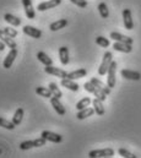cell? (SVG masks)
Returning a JSON list of instances; mask_svg holds the SVG:
<instances>
[{"label":"cell","instance_id":"cell-1","mask_svg":"<svg viewBox=\"0 0 141 158\" xmlns=\"http://www.w3.org/2000/svg\"><path fill=\"white\" fill-rule=\"evenodd\" d=\"M112 61H113V54H112L110 52H106L105 55H103L102 64H101V66L98 68V74H100L101 76H105L107 73H108V69H109Z\"/></svg>","mask_w":141,"mask_h":158},{"label":"cell","instance_id":"cell-2","mask_svg":"<svg viewBox=\"0 0 141 158\" xmlns=\"http://www.w3.org/2000/svg\"><path fill=\"white\" fill-rule=\"evenodd\" d=\"M83 88L87 91V92H90V93H92V94H95V97L96 98H98V99H101V101H106L107 98V94L106 93H103L101 89H98L91 81H88V82H85V85H83Z\"/></svg>","mask_w":141,"mask_h":158},{"label":"cell","instance_id":"cell-3","mask_svg":"<svg viewBox=\"0 0 141 158\" xmlns=\"http://www.w3.org/2000/svg\"><path fill=\"white\" fill-rule=\"evenodd\" d=\"M114 156V150L112 148H103V150H93L88 153V157L91 158H103V157H112Z\"/></svg>","mask_w":141,"mask_h":158},{"label":"cell","instance_id":"cell-4","mask_svg":"<svg viewBox=\"0 0 141 158\" xmlns=\"http://www.w3.org/2000/svg\"><path fill=\"white\" fill-rule=\"evenodd\" d=\"M115 71H117V63L115 61H112V64H110V66L108 69V73H107V75H108V77H107V85L110 88H113L115 86Z\"/></svg>","mask_w":141,"mask_h":158},{"label":"cell","instance_id":"cell-5","mask_svg":"<svg viewBox=\"0 0 141 158\" xmlns=\"http://www.w3.org/2000/svg\"><path fill=\"white\" fill-rule=\"evenodd\" d=\"M44 71L49 75H54L57 77H60V79H66L68 77V73L65 70H62V69H58V68H54L53 65H48L44 68Z\"/></svg>","mask_w":141,"mask_h":158},{"label":"cell","instance_id":"cell-6","mask_svg":"<svg viewBox=\"0 0 141 158\" xmlns=\"http://www.w3.org/2000/svg\"><path fill=\"white\" fill-rule=\"evenodd\" d=\"M41 136L44 137L47 141H50V142H54V143H60L63 141V136L62 135L52 132V131H47V130H44Z\"/></svg>","mask_w":141,"mask_h":158},{"label":"cell","instance_id":"cell-7","mask_svg":"<svg viewBox=\"0 0 141 158\" xmlns=\"http://www.w3.org/2000/svg\"><path fill=\"white\" fill-rule=\"evenodd\" d=\"M17 56V48H11V50L9 52V54L6 55V58L4 59V63H2V66L5 69H10L12 63L15 61V58Z\"/></svg>","mask_w":141,"mask_h":158},{"label":"cell","instance_id":"cell-8","mask_svg":"<svg viewBox=\"0 0 141 158\" xmlns=\"http://www.w3.org/2000/svg\"><path fill=\"white\" fill-rule=\"evenodd\" d=\"M123 21H124V26L126 30H133L134 28V22H133V17H131V11L129 9H124L123 10Z\"/></svg>","mask_w":141,"mask_h":158},{"label":"cell","instance_id":"cell-9","mask_svg":"<svg viewBox=\"0 0 141 158\" xmlns=\"http://www.w3.org/2000/svg\"><path fill=\"white\" fill-rule=\"evenodd\" d=\"M60 98H58V97H55V96H53L52 98H50V103H52V106H53V108H54V110L59 114V115H65V113H66V110H65V108H64V106L62 104V102L59 101Z\"/></svg>","mask_w":141,"mask_h":158},{"label":"cell","instance_id":"cell-10","mask_svg":"<svg viewBox=\"0 0 141 158\" xmlns=\"http://www.w3.org/2000/svg\"><path fill=\"white\" fill-rule=\"evenodd\" d=\"M22 31H24L25 35L31 36L32 38H36V40H39V38L42 37V31L38 30V28H36V27H33V26H27V25H26V26H24Z\"/></svg>","mask_w":141,"mask_h":158},{"label":"cell","instance_id":"cell-11","mask_svg":"<svg viewBox=\"0 0 141 158\" xmlns=\"http://www.w3.org/2000/svg\"><path fill=\"white\" fill-rule=\"evenodd\" d=\"M62 0H49V1H44V2H41L38 6H37V10L38 11H45V10H49V9H53L58 5H60Z\"/></svg>","mask_w":141,"mask_h":158},{"label":"cell","instance_id":"cell-12","mask_svg":"<svg viewBox=\"0 0 141 158\" xmlns=\"http://www.w3.org/2000/svg\"><path fill=\"white\" fill-rule=\"evenodd\" d=\"M22 5H24V9H25V14L27 16V19H35L36 12L35 9L32 6V1L31 0H22Z\"/></svg>","mask_w":141,"mask_h":158},{"label":"cell","instance_id":"cell-13","mask_svg":"<svg viewBox=\"0 0 141 158\" xmlns=\"http://www.w3.org/2000/svg\"><path fill=\"white\" fill-rule=\"evenodd\" d=\"M122 76L126 80H133V81H139L141 79L140 73L138 71H133V70H128V69H124L122 70Z\"/></svg>","mask_w":141,"mask_h":158},{"label":"cell","instance_id":"cell-14","mask_svg":"<svg viewBox=\"0 0 141 158\" xmlns=\"http://www.w3.org/2000/svg\"><path fill=\"white\" fill-rule=\"evenodd\" d=\"M110 38L114 40L115 42H122V43H128V44H133V42H134V40L131 37L124 36V35L118 33V32H112L110 33Z\"/></svg>","mask_w":141,"mask_h":158},{"label":"cell","instance_id":"cell-15","mask_svg":"<svg viewBox=\"0 0 141 158\" xmlns=\"http://www.w3.org/2000/svg\"><path fill=\"white\" fill-rule=\"evenodd\" d=\"M113 48H114V50H117V52H122V53H130V52L133 50L131 44L122 43V42H115V43L113 44Z\"/></svg>","mask_w":141,"mask_h":158},{"label":"cell","instance_id":"cell-16","mask_svg":"<svg viewBox=\"0 0 141 158\" xmlns=\"http://www.w3.org/2000/svg\"><path fill=\"white\" fill-rule=\"evenodd\" d=\"M0 40H2L9 48H17L16 42L12 40V37H10L9 35H6V33L4 32V30H0Z\"/></svg>","mask_w":141,"mask_h":158},{"label":"cell","instance_id":"cell-17","mask_svg":"<svg viewBox=\"0 0 141 158\" xmlns=\"http://www.w3.org/2000/svg\"><path fill=\"white\" fill-rule=\"evenodd\" d=\"M91 82H92L98 89H101L103 93H106L107 96L110 93V87H109L108 85H106V83H103L101 80L96 79V77H92V79H91Z\"/></svg>","mask_w":141,"mask_h":158},{"label":"cell","instance_id":"cell-18","mask_svg":"<svg viewBox=\"0 0 141 158\" xmlns=\"http://www.w3.org/2000/svg\"><path fill=\"white\" fill-rule=\"evenodd\" d=\"M92 104H93V109H95V112H96V114L97 115H103L105 113H106V110H105V107H103V101H101V99H98V98H95L93 101H92Z\"/></svg>","mask_w":141,"mask_h":158},{"label":"cell","instance_id":"cell-19","mask_svg":"<svg viewBox=\"0 0 141 158\" xmlns=\"http://www.w3.org/2000/svg\"><path fill=\"white\" fill-rule=\"evenodd\" d=\"M96 112H95V109H92V108H83V109H81V110H77V114H76V118L79 119V120H83V119L88 118V117H91V115H93Z\"/></svg>","mask_w":141,"mask_h":158},{"label":"cell","instance_id":"cell-20","mask_svg":"<svg viewBox=\"0 0 141 158\" xmlns=\"http://www.w3.org/2000/svg\"><path fill=\"white\" fill-rule=\"evenodd\" d=\"M65 26H68V20H66V19H60V20H58V21L50 23L49 30L53 31V32H55V31H59V30L64 28Z\"/></svg>","mask_w":141,"mask_h":158},{"label":"cell","instance_id":"cell-21","mask_svg":"<svg viewBox=\"0 0 141 158\" xmlns=\"http://www.w3.org/2000/svg\"><path fill=\"white\" fill-rule=\"evenodd\" d=\"M59 59L63 65L69 64V49L66 47H60L59 48Z\"/></svg>","mask_w":141,"mask_h":158},{"label":"cell","instance_id":"cell-22","mask_svg":"<svg viewBox=\"0 0 141 158\" xmlns=\"http://www.w3.org/2000/svg\"><path fill=\"white\" fill-rule=\"evenodd\" d=\"M62 86L70 89V91H74V92H77L80 88V86L76 82H74V80L70 79H62Z\"/></svg>","mask_w":141,"mask_h":158},{"label":"cell","instance_id":"cell-23","mask_svg":"<svg viewBox=\"0 0 141 158\" xmlns=\"http://www.w3.org/2000/svg\"><path fill=\"white\" fill-rule=\"evenodd\" d=\"M87 74L86 69H79V70H75L72 73H69L68 74V77L66 79H70V80H79L81 77H85Z\"/></svg>","mask_w":141,"mask_h":158},{"label":"cell","instance_id":"cell-24","mask_svg":"<svg viewBox=\"0 0 141 158\" xmlns=\"http://www.w3.org/2000/svg\"><path fill=\"white\" fill-rule=\"evenodd\" d=\"M4 20H5L7 23L12 25V26H20V25H21V20H20L19 17L11 15V14H5V15H4Z\"/></svg>","mask_w":141,"mask_h":158},{"label":"cell","instance_id":"cell-25","mask_svg":"<svg viewBox=\"0 0 141 158\" xmlns=\"http://www.w3.org/2000/svg\"><path fill=\"white\" fill-rule=\"evenodd\" d=\"M37 58H38V60H39L42 64H44L45 66L53 65V60H52L44 52H38V53H37Z\"/></svg>","mask_w":141,"mask_h":158},{"label":"cell","instance_id":"cell-26","mask_svg":"<svg viewBox=\"0 0 141 158\" xmlns=\"http://www.w3.org/2000/svg\"><path fill=\"white\" fill-rule=\"evenodd\" d=\"M36 93L39 94L41 97H44V98H52L53 97V93L52 91L49 89V87H37L36 88Z\"/></svg>","mask_w":141,"mask_h":158},{"label":"cell","instance_id":"cell-27","mask_svg":"<svg viewBox=\"0 0 141 158\" xmlns=\"http://www.w3.org/2000/svg\"><path fill=\"white\" fill-rule=\"evenodd\" d=\"M24 114H25V110L22 108H17V110L15 112V114L12 117V123L15 125H20L22 121V118H24Z\"/></svg>","mask_w":141,"mask_h":158},{"label":"cell","instance_id":"cell-28","mask_svg":"<svg viewBox=\"0 0 141 158\" xmlns=\"http://www.w3.org/2000/svg\"><path fill=\"white\" fill-rule=\"evenodd\" d=\"M91 102H92V101H91L90 97H85V98H82L81 101H79V102L76 103V109H77V110H81V109H83V108H87Z\"/></svg>","mask_w":141,"mask_h":158},{"label":"cell","instance_id":"cell-29","mask_svg":"<svg viewBox=\"0 0 141 158\" xmlns=\"http://www.w3.org/2000/svg\"><path fill=\"white\" fill-rule=\"evenodd\" d=\"M98 12H100V15H101L102 19H108L109 10H108V6L106 5V2H101L98 5Z\"/></svg>","mask_w":141,"mask_h":158},{"label":"cell","instance_id":"cell-30","mask_svg":"<svg viewBox=\"0 0 141 158\" xmlns=\"http://www.w3.org/2000/svg\"><path fill=\"white\" fill-rule=\"evenodd\" d=\"M0 126L4 127V129H7V130H14L16 125H15L12 121H9V120H6V119L0 118Z\"/></svg>","mask_w":141,"mask_h":158},{"label":"cell","instance_id":"cell-31","mask_svg":"<svg viewBox=\"0 0 141 158\" xmlns=\"http://www.w3.org/2000/svg\"><path fill=\"white\" fill-rule=\"evenodd\" d=\"M49 89L52 91L53 96H55V97H58V98H62L63 93H62V91L58 88L57 83H54V82H50V83H49Z\"/></svg>","mask_w":141,"mask_h":158},{"label":"cell","instance_id":"cell-32","mask_svg":"<svg viewBox=\"0 0 141 158\" xmlns=\"http://www.w3.org/2000/svg\"><path fill=\"white\" fill-rule=\"evenodd\" d=\"M32 147H36L35 146V140H28V141H24L20 143V148L26 151V150H30Z\"/></svg>","mask_w":141,"mask_h":158},{"label":"cell","instance_id":"cell-33","mask_svg":"<svg viewBox=\"0 0 141 158\" xmlns=\"http://www.w3.org/2000/svg\"><path fill=\"white\" fill-rule=\"evenodd\" d=\"M96 43L100 45V47H102V48H107V47H109V40L108 38H105V37H102V36H98L97 38H96Z\"/></svg>","mask_w":141,"mask_h":158},{"label":"cell","instance_id":"cell-34","mask_svg":"<svg viewBox=\"0 0 141 158\" xmlns=\"http://www.w3.org/2000/svg\"><path fill=\"white\" fill-rule=\"evenodd\" d=\"M118 153L124 158H136L135 155H133L131 152H129V151L125 150V148H119V150H118Z\"/></svg>","mask_w":141,"mask_h":158},{"label":"cell","instance_id":"cell-35","mask_svg":"<svg viewBox=\"0 0 141 158\" xmlns=\"http://www.w3.org/2000/svg\"><path fill=\"white\" fill-rule=\"evenodd\" d=\"M4 30V32L6 33V35H9L10 37H16L17 36V31L15 30V28H11V27H5V28H2Z\"/></svg>","mask_w":141,"mask_h":158},{"label":"cell","instance_id":"cell-36","mask_svg":"<svg viewBox=\"0 0 141 158\" xmlns=\"http://www.w3.org/2000/svg\"><path fill=\"white\" fill-rule=\"evenodd\" d=\"M72 4H75L76 6H79V7H81V9H85V7H87V1L86 0H70Z\"/></svg>","mask_w":141,"mask_h":158},{"label":"cell","instance_id":"cell-37","mask_svg":"<svg viewBox=\"0 0 141 158\" xmlns=\"http://www.w3.org/2000/svg\"><path fill=\"white\" fill-rule=\"evenodd\" d=\"M5 45H6V44H5L2 40H0V52H2V50L5 49Z\"/></svg>","mask_w":141,"mask_h":158}]
</instances>
